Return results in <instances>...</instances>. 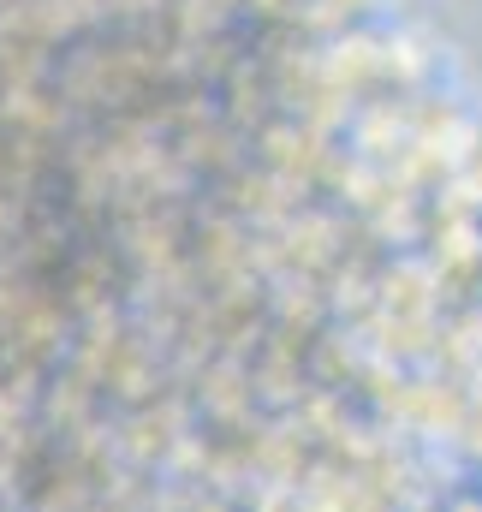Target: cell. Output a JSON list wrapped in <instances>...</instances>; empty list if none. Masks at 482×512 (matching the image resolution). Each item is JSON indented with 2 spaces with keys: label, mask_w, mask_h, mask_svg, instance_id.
I'll return each mask as SVG.
<instances>
[]
</instances>
